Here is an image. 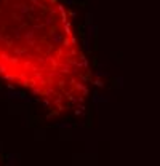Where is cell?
<instances>
[{
	"label": "cell",
	"mask_w": 160,
	"mask_h": 166,
	"mask_svg": "<svg viewBox=\"0 0 160 166\" xmlns=\"http://www.w3.org/2000/svg\"><path fill=\"white\" fill-rule=\"evenodd\" d=\"M0 80L53 117L83 107L88 64L61 0H0Z\"/></svg>",
	"instance_id": "cell-1"
}]
</instances>
